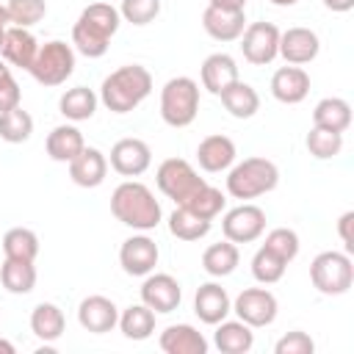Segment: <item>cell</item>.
<instances>
[{"mask_svg":"<svg viewBox=\"0 0 354 354\" xmlns=\"http://www.w3.org/2000/svg\"><path fill=\"white\" fill-rule=\"evenodd\" d=\"M119 25V8H113L111 3H91L72 25V47L86 58H102Z\"/></svg>","mask_w":354,"mask_h":354,"instance_id":"obj_1","label":"cell"},{"mask_svg":"<svg viewBox=\"0 0 354 354\" xmlns=\"http://www.w3.org/2000/svg\"><path fill=\"white\" fill-rule=\"evenodd\" d=\"M111 213H113L116 221H122L124 227L138 230V232L155 230L160 224V218H163L160 202L138 180H124V183H119L113 188V194H111Z\"/></svg>","mask_w":354,"mask_h":354,"instance_id":"obj_2","label":"cell"},{"mask_svg":"<svg viewBox=\"0 0 354 354\" xmlns=\"http://www.w3.org/2000/svg\"><path fill=\"white\" fill-rule=\"evenodd\" d=\"M152 91V75L141 64H124L113 69L100 86V102L111 113H130L136 111Z\"/></svg>","mask_w":354,"mask_h":354,"instance_id":"obj_3","label":"cell"},{"mask_svg":"<svg viewBox=\"0 0 354 354\" xmlns=\"http://www.w3.org/2000/svg\"><path fill=\"white\" fill-rule=\"evenodd\" d=\"M277 185H279L277 163L257 155L230 166V174H227V194L232 199H257L263 194H271Z\"/></svg>","mask_w":354,"mask_h":354,"instance_id":"obj_4","label":"cell"},{"mask_svg":"<svg viewBox=\"0 0 354 354\" xmlns=\"http://www.w3.org/2000/svg\"><path fill=\"white\" fill-rule=\"evenodd\" d=\"M199 113V83L188 75L166 80L160 88V119L169 127H188Z\"/></svg>","mask_w":354,"mask_h":354,"instance_id":"obj_5","label":"cell"},{"mask_svg":"<svg viewBox=\"0 0 354 354\" xmlns=\"http://www.w3.org/2000/svg\"><path fill=\"white\" fill-rule=\"evenodd\" d=\"M310 282L324 296H343L354 285V263L346 252H321L310 263Z\"/></svg>","mask_w":354,"mask_h":354,"instance_id":"obj_6","label":"cell"},{"mask_svg":"<svg viewBox=\"0 0 354 354\" xmlns=\"http://www.w3.org/2000/svg\"><path fill=\"white\" fill-rule=\"evenodd\" d=\"M28 72L41 86L66 83V77H72V72H75V47L61 41V39L39 44V53H36V58H33Z\"/></svg>","mask_w":354,"mask_h":354,"instance_id":"obj_7","label":"cell"},{"mask_svg":"<svg viewBox=\"0 0 354 354\" xmlns=\"http://www.w3.org/2000/svg\"><path fill=\"white\" fill-rule=\"evenodd\" d=\"M155 183L163 196L174 199V205H185L205 185V180L185 158H166L155 171Z\"/></svg>","mask_w":354,"mask_h":354,"instance_id":"obj_8","label":"cell"},{"mask_svg":"<svg viewBox=\"0 0 354 354\" xmlns=\"http://www.w3.org/2000/svg\"><path fill=\"white\" fill-rule=\"evenodd\" d=\"M232 313L252 329H260V326H271L277 321L279 301L266 288H243L232 301Z\"/></svg>","mask_w":354,"mask_h":354,"instance_id":"obj_9","label":"cell"},{"mask_svg":"<svg viewBox=\"0 0 354 354\" xmlns=\"http://www.w3.org/2000/svg\"><path fill=\"white\" fill-rule=\"evenodd\" d=\"M241 53L252 66H266L279 55V28L274 22H249L241 33Z\"/></svg>","mask_w":354,"mask_h":354,"instance_id":"obj_10","label":"cell"},{"mask_svg":"<svg viewBox=\"0 0 354 354\" xmlns=\"http://www.w3.org/2000/svg\"><path fill=\"white\" fill-rule=\"evenodd\" d=\"M221 232L232 243H252V241H257L266 232V213H263V207H257L252 202H243V205L227 210L224 218H221Z\"/></svg>","mask_w":354,"mask_h":354,"instance_id":"obj_11","label":"cell"},{"mask_svg":"<svg viewBox=\"0 0 354 354\" xmlns=\"http://www.w3.org/2000/svg\"><path fill=\"white\" fill-rule=\"evenodd\" d=\"M158 243L149 235H130L122 246H119V266L124 274L130 277H147L155 271L158 266Z\"/></svg>","mask_w":354,"mask_h":354,"instance_id":"obj_12","label":"cell"},{"mask_svg":"<svg viewBox=\"0 0 354 354\" xmlns=\"http://www.w3.org/2000/svg\"><path fill=\"white\" fill-rule=\"evenodd\" d=\"M141 301L155 315H166V313H174L180 307L183 288L171 274H147V279L141 285Z\"/></svg>","mask_w":354,"mask_h":354,"instance_id":"obj_13","label":"cell"},{"mask_svg":"<svg viewBox=\"0 0 354 354\" xmlns=\"http://www.w3.org/2000/svg\"><path fill=\"white\" fill-rule=\"evenodd\" d=\"M152 149L141 138H119L111 147V169L122 177H138L149 169Z\"/></svg>","mask_w":354,"mask_h":354,"instance_id":"obj_14","label":"cell"},{"mask_svg":"<svg viewBox=\"0 0 354 354\" xmlns=\"http://www.w3.org/2000/svg\"><path fill=\"white\" fill-rule=\"evenodd\" d=\"M318 50H321V39L315 30L301 28V25L279 30V55L285 58V64L304 66L318 58Z\"/></svg>","mask_w":354,"mask_h":354,"instance_id":"obj_15","label":"cell"},{"mask_svg":"<svg viewBox=\"0 0 354 354\" xmlns=\"http://www.w3.org/2000/svg\"><path fill=\"white\" fill-rule=\"evenodd\" d=\"M77 324L91 335H105L119 324V307L108 296H86L77 304Z\"/></svg>","mask_w":354,"mask_h":354,"instance_id":"obj_16","label":"cell"},{"mask_svg":"<svg viewBox=\"0 0 354 354\" xmlns=\"http://www.w3.org/2000/svg\"><path fill=\"white\" fill-rule=\"evenodd\" d=\"M39 53V41L36 36L28 30V28H19V25H8L6 36H3V44H0V55L8 66H17V69H30L33 58Z\"/></svg>","mask_w":354,"mask_h":354,"instance_id":"obj_17","label":"cell"},{"mask_svg":"<svg viewBox=\"0 0 354 354\" xmlns=\"http://www.w3.org/2000/svg\"><path fill=\"white\" fill-rule=\"evenodd\" d=\"M194 313L199 315L202 324L216 326L218 321H224L232 313V299L218 282H205V285H199V290L194 296Z\"/></svg>","mask_w":354,"mask_h":354,"instance_id":"obj_18","label":"cell"},{"mask_svg":"<svg viewBox=\"0 0 354 354\" xmlns=\"http://www.w3.org/2000/svg\"><path fill=\"white\" fill-rule=\"evenodd\" d=\"M235 141L224 133H213V136H205L196 147V160L205 171L216 174V171H227L232 163H235Z\"/></svg>","mask_w":354,"mask_h":354,"instance_id":"obj_19","label":"cell"},{"mask_svg":"<svg viewBox=\"0 0 354 354\" xmlns=\"http://www.w3.org/2000/svg\"><path fill=\"white\" fill-rule=\"evenodd\" d=\"M202 28L216 41H238L246 28V11H227L207 6L202 11Z\"/></svg>","mask_w":354,"mask_h":354,"instance_id":"obj_20","label":"cell"},{"mask_svg":"<svg viewBox=\"0 0 354 354\" xmlns=\"http://www.w3.org/2000/svg\"><path fill=\"white\" fill-rule=\"evenodd\" d=\"M271 94H274V100H279L285 105H299L310 94V75L293 64L279 66L271 75Z\"/></svg>","mask_w":354,"mask_h":354,"instance_id":"obj_21","label":"cell"},{"mask_svg":"<svg viewBox=\"0 0 354 354\" xmlns=\"http://www.w3.org/2000/svg\"><path fill=\"white\" fill-rule=\"evenodd\" d=\"M108 174V158L97 147H83L80 155L69 160V177L80 188H97L105 183Z\"/></svg>","mask_w":354,"mask_h":354,"instance_id":"obj_22","label":"cell"},{"mask_svg":"<svg viewBox=\"0 0 354 354\" xmlns=\"http://www.w3.org/2000/svg\"><path fill=\"white\" fill-rule=\"evenodd\" d=\"M158 346L166 354H207V348H210L205 335L196 326H191V324H171V326H166L160 332V337H158Z\"/></svg>","mask_w":354,"mask_h":354,"instance_id":"obj_23","label":"cell"},{"mask_svg":"<svg viewBox=\"0 0 354 354\" xmlns=\"http://www.w3.org/2000/svg\"><path fill=\"white\" fill-rule=\"evenodd\" d=\"M199 77H202V88H207L210 94H221L227 86H232L238 77V64L230 53H213L202 61V69H199Z\"/></svg>","mask_w":354,"mask_h":354,"instance_id":"obj_24","label":"cell"},{"mask_svg":"<svg viewBox=\"0 0 354 354\" xmlns=\"http://www.w3.org/2000/svg\"><path fill=\"white\" fill-rule=\"evenodd\" d=\"M213 343L221 354H246L254 346V332L249 324L238 321H218L216 332H213Z\"/></svg>","mask_w":354,"mask_h":354,"instance_id":"obj_25","label":"cell"},{"mask_svg":"<svg viewBox=\"0 0 354 354\" xmlns=\"http://www.w3.org/2000/svg\"><path fill=\"white\" fill-rule=\"evenodd\" d=\"M86 147L83 141V133L75 127V124H58L47 133V141H44V149L47 155L55 160V163H69L75 155H80Z\"/></svg>","mask_w":354,"mask_h":354,"instance_id":"obj_26","label":"cell"},{"mask_svg":"<svg viewBox=\"0 0 354 354\" xmlns=\"http://www.w3.org/2000/svg\"><path fill=\"white\" fill-rule=\"evenodd\" d=\"M66 329V318H64V310L53 301H41L33 307L30 313V332L44 340V343H55Z\"/></svg>","mask_w":354,"mask_h":354,"instance_id":"obj_27","label":"cell"},{"mask_svg":"<svg viewBox=\"0 0 354 354\" xmlns=\"http://www.w3.org/2000/svg\"><path fill=\"white\" fill-rule=\"evenodd\" d=\"M351 124V105L343 97H324L313 108V127H324L332 133H346Z\"/></svg>","mask_w":354,"mask_h":354,"instance_id":"obj_28","label":"cell"},{"mask_svg":"<svg viewBox=\"0 0 354 354\" xmlns=\"http://www.w3.org/2000/svg\"><path fill=\"white\" fill-rule=\"evenodd\" d=\"M0 282L8 293L14 296H25L36 288V266L33 260H14V257H6L3 266H0Z\"/></svg>","mask_w":354,"mask_h":354,"instance_id":"obj_29","label":"cell"},{"mask_svg":"<svg viewBox=\"0 0 354 354\" xmlns=\"http://www.w3.org/2000/svg\"><path fill=\"white\" fill-rule=\"evenodd\" d=\"M218 97H221V105L235 119H252L260 111V94L249 83H243V80H235L232 86H227Z\"/></svg>","mask_w":354,"mask_h":354,"instance_id":"obj_30","label":"cell"},{"mask_svg":"<svg viewBox=\"0 0 354 354\" xmlns=\"http://www.w3.org/2000/svg\"><path fill=\"white\" fill-rule=\"evenodd\" d=\"M97 102H100V97H97L91 88H86V86H75V88H66V91L61 94V100H58V111H61L69 122H86V119L94 116Z\"/></svg>","mask_w":354,"mask_h":354,"instance_id":"obj_31","label":"cell"},{"mask_svg":"<svg viewBox=\"0 0 354 354\" xmlns=\"http://www.w3.org/2000/svg\"><path fill=\"white\" fill-rule=\"evenodd\" d=\"M238 243L232 241H218V243H210L205 252H202V268L210 274V277H230L235 268H238Z\"/></svg>","mask_w":354,"mask_h":354,"instance_id":"obj_32","label":"cell"},{"mask_svg":"<svg viewBox=\"0 0 354 354\" xmlns=\"http://www.w3.org/2000/svg\"><path fill=\"white\" fill-rule=\"evenodd\" d=\"M122 335L127 340H147L155 332V313L141 301V304H130L127 310L119 313V324Z\"/></svg>","mask_w":354,"mask_h":354,"instance_id":"obj_33","label":"cell"},{"mask_svg":"<svg viewBox=\"0 0 354 354\" xmlns=\"http://www.w3.org/2000/svg\"><path fill=\"white\" fill-rule=\"evenodd\" d=\"M169 232L174 238H180V241H199V238H205L210 232V221L196 216L191 207L177 205L171 210V216H169Z\"/></svg>","mask_w":354,"mask_h":354,"instance_id":"obj_34","label":"cell"},{"mask_svg":"<svg viewBox=\"0 0 354 354\" xmlns=\"http://www.w3.org/2000/svg\"><path fill=\"white\" fill-rule=\"evenodd\" d=\"M3 254L14 260H36L39 254V235L28 227H11L3 235Z\"/></svg>","mask_w":354,"mask_h":354,"instance_id":"obj_35","label":"cell"},{"mask_svg":"<svg viewBox=\"0 0 354 354\" xmlns=\"http://www.w3.org/2000/svg\"><path fill=\"white\" fill-rule=\"evenodd\" d=\"M30 133H33V116H30L22 105H17V108L0 113V138H3V141H8V144H22V141L30 138Z\"/></svg>","mask_w":354,"mask_h":354,"instance_id":"obj_36","label":"cell"},{"mask_svg":"<svg viewBox=\"0 0 354 354\" xmlns=\"http://www.w3.org/2000/svg\"><path fill=\"white\" fill-rule=\"evenodd\" d=\"M307 144V152L315 158V160H332L335 155H340L343 149V133H332V130H324V127H313L304 138Z\"/></svg>","mask_w":354,"mask_h":354,"instance_id":"obj_37","label":"cell"},{"mask_svg":"<svg viewBox=\"0 0 354 354\" xmlns=\"http://www.w3.org/2000/svg\"><path fill=\"white\" fill-rule=\"evenodd\" d=\"M285 268H288V263L285 260H279L274 252H268L266 246H260L257 252H254V257H252V277L260 282V285H274V282H279L282 277H285Z\"/></svg>","mask_w":354,"mask_h":354,"instance_id":"obj_38","label":"cell"},{"mask_svg":"<svg viewBox=\"0 0 354 354\" xmlns=\"http://www.w3.org/2000/svg\"><path fill=\"white\" fill-rule=\"evenodd\" d=\"M224 205H227L224 194H221L216 185H207V183L185 202V207H191L196 216H202V218H207V221H213V218L224 210Z\"/></svg>","mask_w":354,"mask_h":354,"instance_id":"obj_39","label":"cell"},{"mask_svg":"<svg viewBox=\"0 0 354 354\" xmlns=\"http://www.w3.org/2000/svg\"><path fill=\"white\" fill-rule=\"evenodd\" d=\"M268 252H274L279 260H285V263H290V260H296V254H299V249H301V243H299V235H296V230H290V227H274L268 235H266V243H263Z\"/></svg>","mask_w":354,"mask_h":354,"instance_id":"obj_40","label":"cell"},{"mask_svg":"<svg viewBox=\"0 0 354 354\" xmlns=\"http://www.w3.org/2000/svg\"><path fill=\"white\" fill-rule=\"evenodd\" d=\"M6 11H8L11 25L33 28L36 22L44 19V14H47V3H44V0H8V3H6Z\"/></svg>","mask_w":354,"mask_h":354,"instance_id":"obj_41","label":"cell"},{"mask_svg":"<svg viewBox=\"0 0 354 354\" xmlns=\"http://www.w3.org/2000/svg\"><path fill=\"white\" fill-rule=\"evenodd\" d=\"M160 14V0H122L119 17L130 25H149Z\"/></svg>","mask_w":354,"mask_h":354,"instance_id":"obj_42","label":"cell"},{"mask_svg":"<svg viewBox=\"0 0 354 354\" xmlns=\"http://www.w3.org/2000/svg\"><path fill=\"white\" fill-rule=\"evenodd\" d=\"M274 351L277 354H313L315 351V343H313V337L307 332L293 329V332H288V335H282L277 340Z\"/></svg>","mask_w":354,"mask_h":354,"instance_id":"obj_43","label":"cell"},{"mask_svg":"<svg viewBox=\"0 0 354 354\" xmlns=\"http://www.w3.org/2000/svg\"><path fill=\"white\" fill-rule=\"evenodd\" d=\"M19 100H22V91H19V83L14 80V75L0 77V113L17 108Z\"/></svg>","mask_w":354,"mask_h":354,"instance_id":"obj_44","label":"cell"},{"mask_svg":"<svg viewBox=\"0 0 354 354\" xmlns=\"http://www.w3.org/2000/svg\"><path fill=\"white\" fill-rule=\"evenodd\" d=\"M351 224H354V210H346L340 218H337V235L340 241L346 243V254L354 252V238H351Z\"/></svg>","mask_w":354,"mask_h":354,"instance_id":"obj_45","label":"cell"},{"mask_svg":"<svg viewBox=\"0 0 354 354\" xmlns=\"http://www.w3.org/2000/svg\"><path fill=\"white\" fill-rule=\"evenodd\" d=\"M207 6H216V8H227V11H243V8H246V0H210Z\"/></svg>","mask_w":354,"mask_h":354,"instance_id":"obj_46","label":"cell"},{"mask_svg":"<svg viewBox=\"0 0 354 354\" xmlns=\"http://www.w3.org/2000/svg\"><path fill=\"white\" fill-rule=\"evenodd\" d=\"M324 6L329 11H335V14H346V11L354 8V0H324Z\"/></svg>","mask_w":354,"mask_h":354,"instance_id":"obj_47","label":"cell"},{"mask_svg":"<svg viewBox=\"0 0 354 354\" xmlns=\"http://www.w3.org/2000/svg\"><path fill=\"white\" fill-rule=\"evenodd\" d=\"M8 25H11V19H8V11H6V6H0V44H3V36H6Z\"/></svg>","mask_w":354,"mask_h":354,"instance_id":"obj_48","label":"cell"},{"mask_svg":"<svg viewBox=\"0 0 354 354\" xmlns=\"http://www.w3.org/2000/svg\"><path fill=\"white\" fill-rule=\"evenodd\" d=\"M0 351H3V354H14L17 348H14V343H8L6 337H0Z\"/></svg>","mask_w":354,"mask_h":354,"instance_id":"obj_49","label":"cell"},{"mask_svg":"<svg viewBox=\"0 0 354 354\" xmlns=\"http://www.w3.org/2000/svg\"><path fill=\"white\" fill-rule=\"evenodd\" d=\"M6 75H11V66H8V64L0 58V77H6Z\"/></svg>","mask_w":354,"mask_h":354,"instance_id":"obj_50","label":"cell"},{"mask_svg":"<svg viewBox=\"0 0 354 354\" xmlns=\"http://www.w3.org/2000/svg\"><path fill=\"white\" fill-rule=\"evenodd\" d=\"M271 3H274V6H296L299 0H271Z\"/></svg>","mask_w":354,"mask_h":354,"instance_id":"obj_51","label":"cell"}]
</instances>
